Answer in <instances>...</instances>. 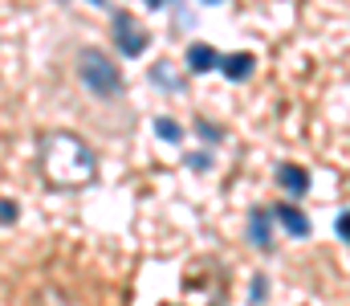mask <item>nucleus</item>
<instances>
[{
    "label": "nucleus",
    "instance_id": "1",
    "mask_svg": "<svg viewBox=\"0 0 350 306\" xmlns=\"http://www.w3.org/2000/svg\"><path fill=\"white\" fill-rule=\"evenodd\" d=\"M41 172L57 188H78V184H86L94 176V151L78 135H66V131L45 135V143H41Z\"/></svg>",
    "mask_w": 350,
    "mask_h": 306
},
{
    "label": "nucleus",
    "instance_id": "2",
    "mask_svg": "<svg viewBox=\"0 0 350 306\" xmlns=\"http://www.w3.org/2000/svg\"><path fill=\"white\" fill-rule=\"evenodd\" d=\"M78 78H82V86H86L90 94H98V99H118L122 94V74H118V66L102 49H82Z\"/></svg>",
    "mask_w": 350,
    "mask_h": 306
},
{
    "label": "nucleus",
    "instance_id": "3",
    "mask_svg": "<svg viewBox=\"0 0 350 306\" xmlns=\"http://www.w3.org/2000/svg\"><path fill=\"white\" fill-rule=\"evenodd\" d=\"M114 45H118L126 58H139V53H147L151 33H147L131 12H118V16H114Z\"/></svg>",
    "mask_w": 350,
    "mask_h": 306
},
{
    "label": "nucleus",
    "instance_id": "4",
    "mask_svg": "<svg viewBox=\"0 0 350 306\" xmlns=\"http://www.w3.org/2000/svg\"><path fill=\"white\" fill-rule=\"evenodd\" d=\"M249 237H253V245L261 253L273 249V212H265V208H253L249 212Z\"/></svg>",
    "mask_w": 350,
    "mask_h": 306
},
{
    "label": "nucleus",
    "instance_id": "5",
    "mask_svg": "<svg viewBox=\"0 0 350 306\" xmlns=\"http://www.w3.org/2000/svg\"><path fill=\"white\" fill-rule=\"evenodd\" d=\"M277 184L289 192V196H306L310 192V172L301 164H281L277 168Z\"/></svg>",
    "mask_w": 350,
    "mask_h": 306
},
{
    "label": "nucleus",
    "instance_id": "6",
    "mask_svg": "<svg viewBox=\"0 0 350 306\" xmlns=\"http://www.w3.org/2000/svg\"><path fill=\"white\" fill-rule=\"evenodd\" d=\"M220 70H224L228 82H245V78H253L257 58L253 53H228V58H220Z\"/></svg>",
    "mask_w": 350,
    "mask_h": 306
},
{
    "label": "nucleus",
    "instance_id": "7",
    "mask_svg": "<svg viewBox=\"0 0 350 306\" xmlns=\"http://www.w3.org/2000/svg\"><path fill=\"white\" fill-rule=\"evenodd\" d=\"M220 66V53L208 45V41H196L191 49H187V70H196V74H208V70H216Z\"/></svg>",
    "mask_w": 350,
    "mask_h": 306
},
{
    "label": "nucleus",
    "instance_id": "8",
    "mask_svg": "<svg viewBox=\"0 0 350 306\" xmlns=\"http://www.w3.org/2000/svg\"><path fill=\"white\" fill-rule=\"evenodd\" d=\"M147 78H151V86H155V90H172V94H175V90H183V78H179V70H175L172 62H155Z\"/></svg>",
    "mask_w": 350,
    "mask_h": 306
},
{
    "label": "nucleus",
    "instance_id": "9",
    "mask_svg": "<svg viewBox=\"0 0 350 306\" xmlns=\"http://www.w3.org/2000/svg\"><path fill=\"white\" fill-rule=\"evenodd\" d=\"M273 216H277L293 237H310V220L301 216V208H293V204H277V208H273Z\"/></svg>",
    "mask_w": 350,
    "mask_h": 306
},
{
    "label": "nucleus",
    "instance_id": "10",
    "mask_svg": "<svg viewBox=\"0 0 350 306\" xmlns=\"http://www.w3.org/2000/svg\"><path fill=\"white\" fill-rule=\"evenodd\" d=\"M155 135H159L163 143H179V139H183V127H179L175 118H163V114H159V118H155Z\"/></svg>",
    "mask_w": 350,
    "mask_h": 306
},
{
    "label": "nucleus",
    "instance_id": "11",
    "mask_svg": "<svg viewBox=\"0 0 350 306\" xmlns=\"http://www.w3.org/2000/svg\"><path fill=\"white\" fill-rule=\"evenodd\" d=\"M196 135H200V139H208V143H220V139H224V131H220L216 123H204V118L196 123Z\"/></svg>",
    "mask_w": 350,
    "mask_h": 306
},
{
    "label": "nucleus",
    "instance_id": "12",
    "mask_svg": "<svg viewBox=\"0 0 350 306\" xmlns=\"http://www.w3.org/2000/svg\"><path fill=\"white\" fill-rule=\"evenodd\" d=\"M16 212H21V208H16L12 201H0V225H12V220H16Z\"/></svg>",
    "mask_w": 350,
    "mask_h": 306
},
{
    "label": "nucleus",
    "instance_id": "13",
    "mask_svg": "<svg viewBox=\"0 0 350 306\" xmlns=\"http://www.w3.org/2000/svg\"><path fill=\"white\" fill-rule=\"evenodd\" d=\"M187 164H191L196 172H208V168H212V155H187Z\"/></svg>",
    "mask_w": 350,
    "mask_h": 306
},
{
    "label": "nucleus",
    "instance_id": "14",
    "mask_svg": "<svg viewBox=\"0 0 350 306\" xmlns=\"http://www.w3.org/2000/svg\"><path fill=\"white\" fill-rule=\"evenodd\" d=\"M265 298V278H253V303H261Z\"/></svg>",
    "mask_w": 350,
    "mask_h": 306
},
{
    "label": "nucleus",
    "instance_id": "15",
    "mask_svg": "<svg viewBox=\"0 0 350 306\" xmlns=\"http://www.w3.org/2000/svg\"><path fill=\"white\" fill-rule=\"evenodd\" d=\"M334 233H338V241H347V212H342V216L334 220Z\"/></svg>",
    "mask_w": 350,
    "mask_h": 306
},
{
    "label": "nucleus",
    "instance_id": "16",
    "mask_svg": "<svg viewBox=\"0 0 350 306\" xmlns=\"http://www.w3.org/2000/svg\"><path fill=\"white\" fill-rule=\"evenodd\" d=\"M163 4H172V0H147V8H163Z\"/></svg>",
    "mask_w": 350,
    "mask_h": 306
},
{
    "label": "nucleus",
    "instance_id": "17",
    "mask_svg": "<svg viewBox=\"0 0 350 306\" xmlns=\"http://www.w3.org/2000/svg\"><path fill=\"white\" fill-rule=\"evenodd\" d=\"M200 4H224V0H200Z\"/></svg>",
    "mask_w": 350,
    "mask_h": 306
},
{
    "label": "nucleus",
    "instance_id": "18",
    "mask_svg": "<svg viewBox=\"0 0 350 306\" xmlns=\"http://www.w3.org/2000/svg\"><path fill=\"white\" fill-rule=\"evenodd\" d=\"M90 4H106V0H90Z\"/></svg>",
    "mask_w": 350,
    "mask_h": 306
}]
</instances>
